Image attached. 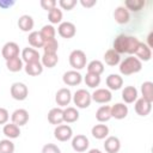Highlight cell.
I'll return each mask as SVG.
<instances>
[{"mask_svg":"<svg viewBox=\"0 0 153 153\" xmlns=\"http://www.w3.org/2000/svg\"><path fill=\"white\" fill-rule=\"evenodd\" d=\"M56 5H57V2H56V0H41V6L45 10V11H50V10H53L54 7H56Z\"/></svg>","mask_w":153,"mask_h":153,"instance_id":"44","label":"cell"},{"mask_svg":"<svg viewBox=\"0 0 153 153\" xmlns=\"http://www.w3.org/2000/svg\"><path fill=\"white\" fill-rule=\"evenodd\" d=\"M111 118V106L109 105H102L96 111V120L100 123L108 122Z\"/></svg>","mask_w":153,"mask_h":153,"instance_id":"25","label":"cell"},{"mask_svg":"<svg viewBox=\"0 0 153 153\" xmlns=\"http://www.w3.org/2000/svg\"><path fill=\"white\" fill-rule=\"evenodd\" d=\"M12 123L17 124L18 127L25 126L29 122V112L26 109H16L11 115Z\"/></svg>","mask_w":153,"mask_h":153,"instance_id":"12","label":"cell"},{"mask_svg":"<svg viewBox=\"0 0 153 153\" xmlns=\"http://www.w3.org/2000/svg\"><path fill=\"white\" fill-rule=\"evenodd\" d=\"M80 4H81L84 7L90 8V7H92V6H94V5L97 4V0H80Z\"/></svg>","mask_w":153,"mask_h":153,"instance_id":"46","label":"cell"},{"mask_svg":"<svg viewBox=\"0 0 153 153\" xmlns=\"http://www.w3.org/2000/svg\"><path fill=\"white\" fill-rule=\"evenodd\" d=\"M91 134L94 139L97 140H103L105 137H108L109 135V128L106 124H103V123H99V124H94L91 129Z\"/></svg>","mask_w":153,"mask_h":153,"instance_id":"22","label":"cell"},{"mask_svg":"<svg viewBox=\"0 0 153 153\" xmlns=\"http://www.w3.org/2000/svg\"><path fill=\"white\" fill-rule=\"evenodd\" d=\"M134 109H135V112L139 115V116H147L151 110H152V103L151 102H147L146 99H143L142 97L141 98H137L135 102H134Z\"/></svg>","mask_w":153,"mask_h":153,"instance_id":"13","label":"cell"},{"mask_svg":"<svg viewBox=\"0 0 153 153\" xmlns=\"http://www.w3.org/2000/svg\"><path fill=\"white\" fill-rule=\"evenodd\" d=\"M57 32L63 38H72L76 33V27L72 22H61L57 26Z\"/></svg>","mask_w":153,"mask_h":153,"instance_id":"6","label":"cell"},{"mask_svg":"<svg viewBox=\"0 0 153 153\" xmlns=\"http://www.w3.org/2000/svg\"><path fill=\"white\" fill-rule=\"evenodd\" d=\"M54 136L57 141L65 142V141H68L69 139H72L73 130L68 124H59L54 129Z\"/></svg>","mask_w":153,"mask_h":153,"instance_id":"5","label":"cell"},{"mask_svg":"<svg viewBox=\"0 0 153 153\" xmlns=\"http://www.w3.org/2000/svg\"><path fill=\"white\" fill-rule=\"evenodd\" d=\"M134 54L136 55V57L141 62L142 61H149L151 57H152V50H151V48L146 43H143V42H140L139 43V45H137V48H136V50H135Z\"/></svg>","mask_w":153,"mask_h":153,"instance_id":"15","label":"cell"},{"mask_svg":"<svg viewBox=\"0 0 153 153\" xmlns=\"http://www.w3.org/2000/svg\"><path fill=\"white\" fill-rule=\"evenodd\" d=\"M145 0H126L124 7L131 12H139L145 7Z\"/></svg>","mask_w":153,"mask_h":153,"instance_id":"35","label":"cell"},{"mask_svg":"<svg viewBox=\"0 0 153 153\" xmlns=\"http://www.w3.org/2000/svg\"><path fill=\"white\" fill-rule=\"evenodd\" d=\"M59 5H60V7L62 10L71 11L76 5V0H60L59 1Z\"/></svg>","mask_w":153,"mask_h":153,"instance_id":"43","label":"cell"},{"mask_svg":"<svg viewBox=\"0 0 153 153\" xmlns=\"http://www.w3.org/2000/svg\"><path fill=\"white\" fill-rule=\"evenodd\" d=\"M90 146V141L87 139L86 135H82V134H78L75 136H73L72 139V148L75 151V152H85Z\"/></svg>","mask_w":153,"mask_h":153,"instance_id":"10","label":"cell"},{"mask_svg":"<svg viewBox=\"0 0 153 153\" xmlns=\"http://www.w3.org/2000/svg\"><path fill=\"white\" fill-rule=\"evenodd\" d=\"M106 86L108 90H112V91H117L123 86V78L120 74H109L106 76Z\"/></svg>","mask_w":153,"mask_h":153,"instance_id":"19","label":"cell"},{"mask_svg":"<svg viewBox=\"0 0 153 153\" xmlns=\"http://www.w3.org/2000/svg\"><path fill=\"white\" fill-rule=\"evenodd\" d=\"M27 42L31 48H42L44 44V39L41 36L39 31H31L27 36Z\"/></svg>","mask_w":153,"mask_h":153,"instance_id":"30","label":"cell"},{"mask_svg":"<svg viewBox=\"0 0 153 153\" xmlns=\"http://www.w3.org/2000/svg\"><path fill=\"white\" fill-rule=\"evenodd\" d=\"M33 25H35L33 18L31 16H29V14H23L18 19V27L24 32L31 31L33 29Z\"/></svg>","mask_w":153,"mask_h":153,"instance_id":"21","label":"cell"},{"mask_svg":"<svg viewBox=\"0 0 153 153\" xmlns=\"http://www.w3.org/2000/svg\"><path fill=\"white\" fill-rule=\"evenodd\" d=\"M140 41L134 36H128L127 38V53L126 54H134Z\"/></svg>","mask_w":153,"mask_h":153,"instance_id":"41","label":"cell"},{"mask_svg":"<svg viewBox=\"0 0 153 153\" xmlns=\"http://www.w3.org/2000/svg\"><path fill=\"white\" fill-rule=\"evenodd\" d=\"M127 38H128L127 35H118L114 41V48L112 49L116 53H118L120 55L127 53Z\"/></svg>","mask_w":153,"mask_h":153,"instance_id":"26","label":"cell"},{"mask_svg":"<svg viewBox=\"0 0 153 153\" xmlns=\"http://www.w3.org/2000/svg\"><path fill=\"white\" fill-rule=\"evenodd\" d=\"M13 4H14L13 1H12V2H8V1L5 2V1H1V0H0V7H2V8H7L8 6H11V5H13Z\"/></svg>","mask_w":153,"mask_h":153,"instance_id":"47","label":"cell"},{"mask_svg":"<svg viewBox=\"0 0 153 153\" xmlns=\"http://www.w3.org/2000/svg\"><path fill=\"white\" fill-rule=\"evenodd\" d=\"M104 61H105V63L108 66L114 67V66H117L121 62V56H120L118 53H116L111 48V49H109V50L105 51V54H104Z\"/></svg>","mask_w":153,"mask_h":153,"instance_id":"28","label":"cell"},{"mask_svg":"<svg viewBox=\"0 0 153 153\" xmlns=\"http://www.w3.org/2000/svg\"><path fill=\"white\" fill-rule=\"evenodd\" d=\"M2 133H4V135L7 137V139H17V137H19V135H20V128L17 126V124H14V123H6V124H4V128H2Z\"/></svg>","mask_w":153,"mask_h":153,"instance_id":"23","label":"cell"},{"mask_svg":"<svg viewBox=\"0 0 153 153\" xmlns=\"http://www.w3.org/2000/svg\"><path fill=\"white\" fill-rule=\"evenodd\" d=\"M6 67H7V69H8L10 72H13V73L20 72V71L24 68L22 57L17 56V57H13V59H11V60H7V61H6Z\"/></svg>","mask_w":153,"mask_h":153,"instance_id":"33","label":"cell"},{"mask_svg":"<svg viewBox=\"0 0 153 153\" xmlns=\"http://www.w3.org/2000/svg\"><path fill=\"white\" fill-rule=\"evenodd\" d=\"M42 153H61V149L55 143H45L42 147Z\"/></svg>","mask_w":153,"mask_h":153,"instance_id":"42","label":"cell"},{"mask_svg":"<svg viewBox=\"0 0 153 153\" xmlns=\"http://www.w3.org/2000/svg\"><path fill=\"white\" fill-rule=\"evenodd\" d=\"M120 73L123 75H130L140 72L142 69V62L135 56H128L122 62H120Z\"/></svg>","mask_w":153,"mask_h":153,"instance_id":"1","label":"cell"},{"mask_svg":"<svg viewBox=\"0 0 153 153\" xmlns=\"http://www.w3.org/2000/svg\"><path fill=\"white\" fill-rule=\"evenodd\" d=\"M79 120V111L74 106H67L63 109V122L73 123Z\"/></svg>","mask_w":153,"mask_h":153,"instance_id":"29","label":"cell"},{"mask_svg":"<svg viewBox=\"0 0 153 153\" xmlns=\"http://www.w3.org/2000/svg\"><path fill=\"white\" fill-rule=\"evenodd\" d=\"M122 99L127 104L134 103L137 99V90L134 86H126L122 90Z\"/></svg>","mask_w":153,"mask_h":153,"instance_id":"24","label":"cell"},{"mask_svg":"<svg viewBox=\"0 0 153 153\" xmlns=\"http://www.w3.org/2000/svg\"><path fill=\"white\" fill-rule=\"evenodd\" d=\"M121 148V141L117 136H108L104 141V149L106 153H117Z\"/></svg>","mask_w":153,"mask_h":153,"instance_id":"17","label":"cell"},{"mask_svg":"<svg viewBox=\"0 0 153 153\" xmlns=\"http://www.w3.org/2000/svg\"><path fill=\"white\" fill-rule=\"evenodd\" d=\"M10 93H11V97L16 100H24V99H26V97L29 94V88L24 82L17 81L11 85Z\"/></svg>","mask_w":153,"mask_h":153,"instance_id":"4","label":"cell"},{"mask_svg":"<svg viewBox=\"0 0 153 153\" xmlns=\"http://www.w3.org/2000/svg\"><path fill=\"white\" fill-rule=\"evenodd\" d=\"M72 99L74 102V104L76 105V108L79 109H86L90 106L92 98H91V93L85 90V88H79L74 92V94L72 96Z\"/></svg>","mask_w":153,"mask_h":153,"instance_id":"3","label":"cell"},{"mask_svg":"<svg viewBox=\"0 0 153 153\" xmlns=\"http://www.w3.org/2000/svg\"><path fill=\"white\" fill-rule=\"evenodd\" d=\"M91 98L96 103L106 104L112 99V94H111V91L108 88H96L91 94Z\"/></svg>","mask_w":153,"mask_h":153,"instance_id":"7","label":"cell"},{"mask_svg":"<svg viewBox=\"0 0 153 153\" xmlns=\"http://www.w3.org/2000/svg\"><path fill=\"white\" fill-rule=\"evenodd\" d=\"M22 60L25 63H31V62H38L41 61V55L38 50L31 47H26L22 50Z\"/></svg>","mask_w":153,"mask_h":153,"instance_id":"14","label":"cell"},{"mask_svg":"<svg viewBox=\"0 0 153 153\" xmlns=\"http://www.w3.org/2000/svg\"><path fill=\"white\" fill-rule=\"evenodd\" d=\"M86 68H87V73L100 75L104 72V63L102 61H99V60H92V61H90L87 63Z\"/></svg>","mask_w":153,"mask_h":153,"instance_id":"32","label":"cell"},{"mask_svg":"<svg viewBox=\"0 0 153 153\" xmlns=\"http://www.w3.org/2000/svg\"><path fill=\"white\" fill-rule=\"evenodd\" d=\"M48 20L50 22V24H60L62 22V11L60 8L54 7L53 10H50L48 12Z\"/></svg>","mask_w":153,"mask_h":153,"instance_id":"37","label":"cell"},{"mask_svg":"<svg viewBox=\"0 0 153 153\" xmlns=\"http://www.w3.org/2000/svg\"><path fill=\"white\" fill-rule=\"evenodd\" d=\"M84 81H85L86 86H88L91 88H96L100 84V75L92 74V73H86L85 78H84Z\"/></svg>","mask_w":153,"mask_h":153,"instance_id":"39","label":"cell"},{"mask_svg":"<svg viewBox=\"0 0 153 153\" xmlns=\"http://www.w3.org/2000/svg\"><path fill=\"white\" fill-rule=\"evenodd\" d=\"M59 62V56L57 54H48V53H43V55L41 56V63L43 67H48V68H53L57 65Z\"/></svg>","mask_w":153,"mask_h":153,"instance_id":"31","label":"cell"},{"mask_svg":"<svg viewBox=\"0 0 153 153\" xmlns=\"http://www.w3.org/2000/svg\"><path fill=\"white\" fill-rule=\"evenodd\" d=\"M43 66L41 63V61L38 62H31V63H25L24 66V71L26 74L31 75V76H37L39 74L43 73Z\"/></svg>","mask_w":153,"mask_h":153,"instance_id":"27","label":"cell"},{"mask_svg":"<svg viewBox=\"0 0 153 153\" xmlns=\"http://www.w3.org/2000/svg\"><path fill=\"white\" fill-rule=\"evenodd\" d=\"M128 106L124 103H116L111 106V117L116 120H123L128 115Z\"/></svg>","mask_w":153,"mask_h":153,"instance_id":"20","label":"cell"},{"mask_svg":"<svg viewBox=\"0 0 153 153\" xmlns=\"http://www.w3.org/2000/svg\"><path fill=\"white\" fill-rule=\"evenodd\" d=\"M8 120H10L8 110L0 106V124H6Z\"/></svg>","mask_w":153,"mask_h":153,"instance_id":"45","label":"cell"},{"mask_svg":"<svg viewBox=\"0 0 153 153\" xmlns=\"http://www.w3.org/2000/svg\"><path fill=\"white\" fill-rule=\"evenodd\" d=\"M1 55H2V57L6 61L11 60L13 57L19 56V45L16 42H7V43H5L2 49H1Z\"/></svg>","mask_w":153,"mask_h":153,"instance_id":"9","label":"cell"},{"mask_svg":"<svg viewBox=\"0 0 153 153\" xmlns=\"http://www.w3.org/2000/svg\"><path fill=\"white\" fill-rule=\"evenodd\" d=\"M48 121L50 124L59 126L63 122V109L62 108H53L48 112Z\"/></svg>","mask_w":153,"mask_h":153,"instance_id":"16","label":"cell"},{"mask_svg":"<svg viewBox=\"0 0 153 153\" xmlns=\"http://www.w3.org/2000/svg\"><path fill=\"white\" fill-rule=\"evenodd\" d=\"M114 19L117 24H127L130 19L129 11L124 6H118L114 11Z\"/></svg>","mask_w":153,"mask_h":153,"instance_id":"18","label":"cell"},{"mask_svg":"<svg viewBox=\"0 0 153 153\" xmlns=\"http://www.w3.org/2000/svg\"><path fill=\"white\" fill-rule=\"evenodd\" d=\"M39 33H41V36L43 37L44 41H48V39L55 38L56 30H55V27L51 24H47V25H43L42 26V29L39 30Z\"/></svg>","mask_w":153,"mask_h":153,"instance_id":"36","label":"cell"},{"mask_svg":"<svg viewBox=\"0 0 153 153\" xmlns=\"http://www.w3.org/2000/svg\"><path fill=\"white\" fill-rule=\"evenodd\" d=\"M68 61H69L71 67L74 71H79V69H82L84 67H86L87 57H86V54L82 50L74 49V50L71 51L69 57H68Z\"/></svg>","mask_w":153,"mask_h":153,"instance_id":"2","label":"cell"},{"mask_svg":"<svg viewBox=\"0 0 153 153\" xmlns=\"http://www.w3.org/2000/svg\"><path fill=\"white\" fill-rule=\"evenodd\" d=\"M141 93L142 98L147 102H153V82L152 81H145L141 85Z\"/></svg>","mask_w":153,"mask_h":153,"instance_id":"34","label":"cell"},{"mask_svg":"<svg viewBox=\"0 0 153 153\" xmlns=\"http://www.w3.org/2000/svg\"><path fill=\"white\" fill-rule=\"evenodd\" d=\"M72 100V92L69 88L67 87H62L60 90H57L56 94H55V102L59 105V108H63L69 105Z\"/></svg>","mask_w":153,"mask_h":153,"instance_id":"8","label":"cell"},{"mask_svg":"<svg viewBox=\"0 0 153 153\" xmlns=\"http://www.w3.org/2000/svg\"><path fill=\"white\" fill-rule=\"evenodd\" d=\"M43 50L44 53H48V54H57V49H59V42L56 38H53V39H48V41H44V44H43Z\"/></svg>","mask_w":153,"mask_h":153,"instance_id":"38","label":"cell"},{"mask_svg":"<svg viewBox=\"0 0 153 153\" xmlns=\"http://www.w3.org/2000/svg\"><path fill=\"white\" fill-rule=\"evenodd\" d=\"M14 143L10 139L0 140V153H13Z\"/></svg>","mask_w":153,"mask_h":153,"instance_id":"40","label":"cell"},{"mask_svg":"<svg viewBox=\"0 0 153 153\" xmlns=\"http://www.w3.org/2000/svg\"><path fill=\"white\" fill-rule=\"evenodd\" d=\"M87 153H103L100 149H98V148H92V149H90Z\"/></svg>","mask_w":153,"mask_h":153,"instance_id":"49","label":"cell"},{"mask_svg":"<svg viewBox=\"0 0 153 153\" xmlns=\"http://www.w3.org/2000/svg\"><path fill=\"white\" fill-rule=\"evenodd\" d=\"M152 37H153V32H149V35H148V37H147V41H148V43H146L149 48H152L153 47V42H152Z\"/></svg>","mask_w":153,"mask_h":153,"instance_id":"48","label":"cell"},{"mask_svg":"<svg viewBox=\"0 0 153 153\" xmlns=\"http://www.w3.org/2000/svg\"><path fill=\"white\" fill-rule=\"evenodd\" d=\"M62 81L67 86H76L82 81V75L78 71H67L62 75Z\"/></svg>","mask_w":153,"mask_h":153,"instance_id":"11","label":"cell"}]
</instances>
